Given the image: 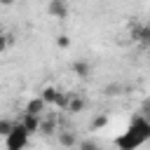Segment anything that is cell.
<instances>
[{
    "instance_id": "obj_1",
    "label": "cell",
    "mask_w": 150,
    "mask_h": 150,
    "mask_svg": "<svg viewBox=\"0 0 150 150\" xmlns=\"http://www.w3.org/2000/svg\"><path fill=\"white\" fill-rule=\"evenodd\" d=\"M148 136H150V124H148L143 117H136L134 124L129 127V131L117 141V145H120V150H134V148L141 145Z\"/></svg>"
},
{
    "instance_id": "obj_2",
    "label": "cell",
    "mask_w": 150,
    "mask_h": 150,
    "mask_svg": "<svg viewBox=\"0 0 150 150\" xmlns=\"http://www.w3.org/2000/svg\"><path fill=\"white\" fill-rule=\"evenodd\" d=\"M28 134H26V129L19 124V122H14V129L5 136V150H23L26 145H28Z\"/></svg>"
},
{
    "instance_id": "obj_3",
    "label": "cell",
    "mask_w": 150,
    "mask_h": 150,
    "mask_svg": "<svg viewBox=\"0 0 150 150\" xmlns=\"http://www.w3.org/2000/svg\"><path fill=\"white\" fill-rule=\"evenodd\" d=\"M38 96L45 101V105H59V108H63V105H66V98H68V94L61 91L56 84H47V87H42V91H40Z\"/></svg>"
},
{
    "instance_id": "obj_4",
    "label": "cell",
    "mask_w": 150,
    "mask_h": 150,
    "mask_svg": "<svg viewBox=\"0 0 150 150\" xmlns=\"http://www.w3.org/2000/svg\"><path fill=\"white\" fill-rule=\"evenodd\" d=\"M47 14H49L52 19H66V16H68V5H66V0H49Z\"/></svg>"
},
{
    "instance_id": "obj_5",
    "label": "cell",
    "mask_w": 150,
    "mask_h": 150,
    "mask_svg": "<svg viewBox=\"0 0 150 150\" xmlns=\"http://www.w3.org/2000/svg\"><path fill=\"white\" fill-rule=\"evenodd\" d=\"M63 108H66L68 112H82V110L87 108V101H84V96H80V94H68Z\"/></svg>"
},
{
    "instance_id": "obj_6",
    "label": "cell",
    "mask_w": 150,
    "mask_h": 150,
    "mask_svg": "<svg viewBox=\"0 0 150 150\" xmlns=\"http://www.w3.org/2000/svg\"><path fill=\"white\" fill-rule=\"evenodd\" d=\"M131 38L138 42V45H150V26H145V23H138V26H134L131 28Z\"/></svg>"
},
{
    "instance_id": "obj_7",
    "label": "cell",
    "mask_w": 150,
    "mask_h": 150,
    "mask_svg": "<svg viewBox=\"0 0 150 150\" xmlns=\"http://www.w3.org/2000/svg\"><path fill=\"white\" fill-rule=\"evenodd\" d=\"M19 124L26 129V134H28V136H33V134H38V127H40V117H38V115H26V112H23V117L19 120Z\"/></svg>"
},
{
    "instance_id": "obj_8",
    "label": "cell",
    "mask_w": 150,
    "mask_h": 150,
    "mask_svg": "<svg viewBox=\"0 0 150 150\" xmlns=\"http://www.w3.org/2000/svg\"><path fill=\"white\" fill-rule=\"evenodd\" d=\"M45 108H47L45 101H42L40 96H35V98H30V101L26 103V110H23V112H26V115H38V117H42Z\"/></svg>"
},
{
    "instance_id": "obj_9",
    "label": "cell",
    "mask_w": 150,
    "mask_h": 150,
    "mask_svg": "<svg viewBox=\"0 0 150 150\" xmlns=\"http://www.w3.org/2000/svg\"><path fill=\"white\" fill-rule=\"evenodd\" d=\"M56 131H59V122H56L54 117H47V120H42V117H40L38 134H42V136H52V134H56Z\"/></svg>"
},
{
    "instance_id": "obj_10",
    "label": "cell",
    "mask_w": 150,
    "mask_h": 150,
    "mask_svg": "<svg viewBox=\"0 0 150 150\" xmlns=\"http://www.w3.org/2000/svg\"><path fill=\"white\" fill-rule=\"evenodd\" d=\"M56 138H59V143H61L63 148H75V145H77L75 131H56Z\"/></svg>"
},
{
    "instance_id": "obj_11",
    "label": "cell",
    "mask_w": 150,
    "mask_h": 150,
    "mask_svg": "<svg viewBox=\"0 0 150 150\" xmlns=\"http://www.w3.org/2000/svg\"><path fill=\"white\" fill-rule=\"evenodd\" d=\"M73 73H75L80 80H87V77L91 75V63H87V61H75V63H73Z\"/></svg>"
},
{
    "instance_id": "obj_12",
    "label": "cell",
    "mask_w": 150,
    "mask_h": 150,
    "mask_svg": "<svg viewBox=\"0 0 150 150\" xmlns=\"http://www.w3.org/2000/svg\"><path fill=\"white\" fill-rule=\"evenodd\" d=\"M14 129V120H7V117H0V136L5 138L9 131Z\"/></svg>"
},
{
    "instance_id": "obj_13",
    "label": "cell",
    "mask_w": 150,
    "mask_h": 150,
    "mask_svg": "<svg viewBox=\"0 0 150 150\" xmlns=\"http://www.w3.org/2000/svg\"><path fill=\"white\" fill-rule=\"evenodd\" d=\"M108 124V115H96L94 120H91V131H98V129H103Z\"/></svg>"
},
{
    "instance_id": "obj_14",
    "label": "cell",
    "mask_w": 150,
    "mask_h": 150,
    "mask_svg": "<svg viewBox=\"0 0 150 150\" xmlns=\"http://www.w3.org/2000/svg\"><path fill=\"white\" fill-rule=\"evenodd\" d=\"M77 150H98V143L94 138H84V141H77Z\"/></svg>"
},
{
    "instance_id": "obj_15",
    "label": "cell",
    "mask_w": 150,
    "mask_h": 150,
    "mask_svg": "<svg viewBox=\"0 0 150 150\" xmlns=\"http://www.w3.org/2000/svg\"><path fill=\"white\" fill-rule=\"evenodd\" d=\"M56 47L59 49H68L70 47V38L68 35H56Z\"/></svg>"
},
{
    "instance_id": "obj_16",
    "label": "cell",
    "mask_w": 150,
    "mask_h": 150,
    "mask_svg": "<svg viewBox=\"0 0 150 150\" xmlns=\"http://www.w3.org/2000/svg\"><path fill=\"white\" fill-rule=\"evenodd\" d=\"M7 47H9V38H7L5 33H0V54H2Z\"/></svg>"
},
{
    "instance_id": "obj_17",
    "label": "cell",
    "mask_w": 150,
    "mask_h": 150,
    "mask_svg": "<svg viewBox=\"0 0 150 150\" xmlns=\"http://www.w3.org/2000/svg\"><path fill=\"white\" fill-rule=\"evenodd\" d=\"M0 5H5V7H9V5H14V0H0Z\"/></svg>"
},
{
    "instance_id": "obj_18",
    "label": "cell",
    "mask_w": 150,
    "mask_h": 150,
    "mask_svg": "<svg viewBox=\"0 0 150 150\" xmlns=\"http://www.w3.org/2000/svg\"><path fill=\"white\" fill-rule=\"evenodd\" d=\"M0 33H2V28H0Z\"/></svg>"
}]
</instances>
